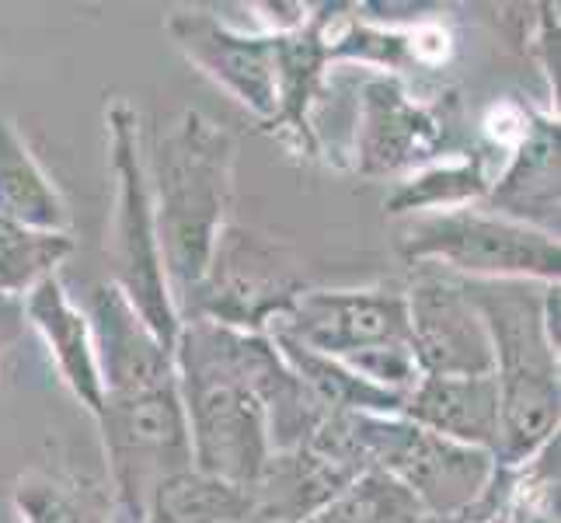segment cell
Wrapping results in <instances>:
<instances>
[{
  "mask_svg": "<svg viewBox=\"0 0 561 523\" xmlns=\"http://www.w3.org/2000/svg\"><path fill=\"white\" fill-rule=\"evenodd\" d=\"M171 35L188 64H196L213 84H220L238 105L251 109L268 126L279 109V77H276V35H248L220 22L209 11H171L164 18Z\"/></svg>",
  "mask_w": 561,
  "mask_h": 523,
  "instance_id": "cell-11",
  "label": "cell"
},
{
  "mask_svg": "<svg viewBox=\"0 0 561 523\" xmlns=\"http://www.w3.org/2000/svg\"><path fill=\"white\" fill-rule=\"evenodd\" d=\"M419 523H463L460 516H422Z\"/></svg>",
  "mask_w": 561,
  "mask_h": 523,
  "instance_id": "cell-25",
  "label": "cell"
},
{
  "mask_svg": "<svg viewBox=\"0 0 561 523\" xmlns=\"http://www.w3.org/2000/svg\"><path fill=\"white\" fill-rule=\"evenodd\" d=\"M268 336V332H265ZM276 342L279 356L289 363L304 387L311 391L328 412H366V416H401L409 395L387 391V387H377L370 380H363L359 374H353L350 366H342L339 360H328L321 353H311L294 339L283 336H268Z\"/></svg>",
  "mask_w": 561,
  "mask_h": 523,
  "instance_id": "cell-20",
  "label": "cell"
},
{
  "mask_svg": "<svg viewBox=\"0 0 561 523\" xmlns=\"http://www.w3.org/2000/svg\"><path fill=\"white\" fill-rule=\"evenodd\" d=\"M241 523H259V520H241Z\"/></svg>",
  "mask_w": 561,
  "mask_h": 523,
  "instance_id": "cell-26",
  "label": "cell"
},
{
  "mask_svg": "<svg viewBox=\"0 0 561 523\" xmlns=\"http://www.w3.org/2000/svg\"><path fill=\"white\" fill-rule=\"evenodd\" d=\"M425 510L391 475L366 471L307 523H419Z\"/></svg>",
  "mask_w": 561,
  "mask_h": 523,
  "instance_id": "cell-23",
  "label": "cell"
},
{
  "mask_svg": "<svg viewBox=\"0 0 561 523\" xmlns=\"http://www.w3.org/2000/svg\"><path fill=\"white\" fill-rule=\"evenodd\" d=\"M558 120L551 112H534L530 129L506 154V161H502L499 174L492 179V189L481 206L506 220L527 224L558 238Z\"/></svg>",
  "mask_w": 561,
  "mask_h": 523,
  "instance_id": "cell-13",
  "label": "cell"
},
{
  "mask_svg": "<svg viewBox=\"0 0 561 523\" xmlns=\"http://www.w3.org/2000/svg\"><path fill=\"white\" fill-rule=\"evenodd\" d=\"M88 321L102 374V412L94 422L102 430L112 499L129 523H140L150 492L192 468L175 353L112 283H94Z\"/></svg>",
  "mask_w": 561,
  "mask_h": 523,
  "instance_id": "cell-2",
  "label": "cell"
},
{
  "mask_svg": "<svg viewBox=\"0 0 561 523\" xmlns=\"http://www.w3.org/2000/svg\"><path fill=\"white\" fill-rule=\"evenodd\" d=\"M404 419L463 447L495 454L499 387L495 377H436L422 374L404 401Z\"/></svg>",
  "mask_w": 561,
  "mask_h": 523,
  "instance_id": "cell-16",
  "label": "cell"
},
{
  "mask_svg": "<svg viewBox=\"0 0 561 523\" xmlns=\"http://www.w3.org/2000/svg\"><path fill=\"white\" fill-rule=\"evenodd\" d=\"M22 315H25V325H32L38 339L46 342L49 360L56 363V371H60L67 391L84 405L91 419H99L102 374H99V356H94L91 321L81 307L70 300L60 276H46L43 283H35L22 297Z\"/></svg>",
  "mask_w": 561,
  "mask_h": 523,
  "instance_id": "cell-15",
  "label": "cell"
},
{
  "mask_svg": "<svg viewBox=\"0 0 561 523\" xmlns=\"http://www.w3.org/2000/svg\"><path fill=\"white\" fill-rule=\"evenodd\" d=\"M492 342L499 387L495 464H519L558 436L561 371L545 328V286L524 280H460Z\"/></svg>",
  "mask_w": 561,
  "mask_h": 523,
  "instance_id": "cell-4",
  "label": "cell"
},
{
  "mask_svg": "<svg viewBox=\"0 0 561 523\" xmlns=\"http://www.w3.org/2000/svg\"><path fill=\"white\" fill-rule=\"evenodd\" d=\"M251 516L248 489L227 486L196 468L164 478L150 492L140 523H241Z\"/></svg>",
  "mask_w": 561,
  "mask_h": 523,
  "instance_id": "cell-21",
  "label": "cell"
},
{
  "mask_svg": "<svg viewBox=\"0 0 561 523\" xmlns=\"http://www.w3.org/2000/svg\"><path fill=\"white\" fill-rule=\"evenodd\" d=\"M14 510L22 523H108L102 489L56 475L18 478Z\"/></svg>",
  "mask_w": 561,
  "mask_h": 523,
  "instance_id": "cell-24",
  "label": "cell"
},
{
  "mask_svg": "<svg viewBox=\"0 0 561 523\" xmlns=\"http://www.w3.org/2000/svg\"><path fill=\"white\" fill-rule=\"evenodd\" d=\"M108 129V171L115 179V213H112V286L140 315V321L158 336L171 353L179 339V307L171 300L164 255L153 224L140 112L126 99L105 105Z\"/></svg>",
  "mask_w": 561,
  "mask_h": 523,
  "instance_id": "cell-6",
  "label": "cell"
},
{
  "mask_svg": "<svg viewBox=\"0 0 561 523\" xmlns=\"http://www.w3.org/2000/svg\"><path fill=\"white\" fill-rule=\"evenodd\" d=\"M409 300L412 349L422 374L436 377H489L492 342L474 304L463 297L457 276L436 265H412Z\"/></svg>",
  "mask_w": 561,
  "mask_h": 523,
  "instance_id": "cell-12",
  "label": "cell"
},
{
  "mask_svg": "<svg viewBox=\"0 0 561 523\" xmlns=\"http://www.w3.org/2000/svg\"><path fill=\"white\" fill-rule=\"evenodd\" d=\"M495 179V154L485 144H474L471 150H457L412 171L409 179L398 182V189L387 200L391 217H419V213H443L460 206H481Z\"/></svg>",
  "mask_w": 561,
  "mask_h": 523,
  "instance_id": "cell-18",
  "label": "cell"
},
{
  "mask_svg": "<svg viewBox=\"0 0 561 523\" xmlns=\"http://www.w3.org/2000/svg\"><path fill=\"white\" fill-rule=\"evenodd\" d=\"M463 523H558V436L519 464H495Z\"/></svg>",
  "mask_w": 561,
  "mask_h": 523,
  "instance_id": "cell-17",
  "label": "cell"
},
{
  "mask_svg": "<svg viewBox=\"0 0 561 523\" xmlns=\"http://www.w3.org/2000/svg\"><path fill=\"white\" fill-rule=\"evenodd\" d=\"M304 289L307 286L294 280L273 245H265L259 235L227 227L209 273L182 318H209L241 332H265L268 321L279 318L286 304Z\"/></svg>",
  "mask_w": 561,
  "mask_h": 523,
  "instance_id": "cell-10",
  "label": "cell"
},
{
  "mask_svg": "<svg viewBox=\"0 0 561 523\" xmlns=\"http://www.w3.org/2000/svg\"><path fill=\"white\" fill-rule=\"evenodd\" d=\"M268 336L294 339L311 353L339 360L353 374L387 391L409 395L422 377L412 349L404 286L304 289L268 321Z\"/></svg>",
  "mask_w": 561,
  "mask_h": 523,
  "instance_id": "cell-5",
  "label": "cell"
},
{
  "mask_svg": "<svg viewBox=\"0 0 561 523\" xmlns=\"http://www.w3.org/2000/svg\"><path fill=\"white\" fill-rule=\"evenodd\" d=\"M0 217L53 235H70V209L60 189L32 158L22 133L0 115Z\"/></svg>",
  "mask_w": 561,
  "mask_h": 523,
  "instance_id": "cell-19",
  "label": "cell"
},
{
  "mask_svg": "<svg viewBox=\"0 0 561 523\" xmlns=\"http://www.w3.org/2000/svg\"><path fill=\"white\" fill-rule=\"evenodd\" d=\"M70 251V235H53V230H35L0 217V294L25 297L35 283L56 276V265Z\"/></svg>",
  "mask_w": 561,
  "mask_h": 523,
  "instance_id": "cell-22",
  "label": "cell"
},
{
  "mask_svg": "<svg viewBox=\"0 0 561 523\" xmlns=\"http://www.w3.org/2000/svg\"><path fill=\"white\" fill-rule=\"evenodd\" d=\"M356 478H359V471L314 451L311 443H300L294 451H276V454H268L259 481L248 489V496H251L248 520L307 523L342 489H350Z\"/></svg>",
  "mask_w": 561,
  "mask_h": 523,
  "instance_id": "cell-14",
  "label": "cell"
},
{
  "mask_svg": "<svg viewBox=\"0 0 561 523\" xmlns=\"http://www.w3.org/2000/svg\"><path fill=\"white\" fill-rule=\"evenodd\" d=\"M147 189L179 318L203 286L234 203L238 140L209 115L185 109L144 150Z\"/></svg>",
  "mask_w": 561,
  "mask_h": 523,
  "instance_id": "cell-3",
  "label": "cell"
},
{
  "mask_svg": "<svg viewBox=\"0 0 561 523\" xmlns=\"http://www.w3.org/2000/svg\"><path fill=\"white\" fill-rule=\"evenodd\" d=\"M175 371L192 468L238 489L255 486L268 454L300 447L328 412L265 332L182 318Z\"/></svg>",
  "mask_w": 561,
  "mask_h": 523,
  "instance_id": "cell-1",
  "label": "cell"
},
{
  "mask_svg": "<svg viewBox=\"0 0 561 523\" xmlns=\"http://www.w3.org/2000/svg\"><path fill=\"white\" fill-rule=\"evenodd\" d=\"M398 251L409 265H436L460 280H524L551 286L561 276V245L554 235L460 206L401 220Z\"/></svg>",
  "mask_w": 561,
  "mask_h": 523,
  "instance_id": "cell-7",
  "label": "cell"
},
{
  "mask_svg": "<svg viewBox=\"0 0 561 523\" xmlns=\"http://www.w3.org/2000/svg\"><path fill=\"white\" fill-rule=\"evenodd\" d=\"M353 147L350 164L363 179L419 171L460 147V99L439 91L422 99L394 73L366 70L353 77Z\"/></svg>",
  "mask_w": 561,
  "mask_h": 523,
  "instance_id": "cell-8",
  "label": "cell"
},
{
  "mask_svg": "<svg viewBox=\"0 0 561 523\" xmlns=\"http://www.w3.org/2000/svg\"><path fill=\"white\" fill-rule=\"evenodd\" d=\"M353 433L370 471L409 489L425 516H463L485 492L495 457L422 430L404 416L353 412Z\"/></svg>",
  "mask_w": 561,
  "mask_h": 523,
  "instance_id": "cell-9",
  "label": "cell"
}]
</instances>
